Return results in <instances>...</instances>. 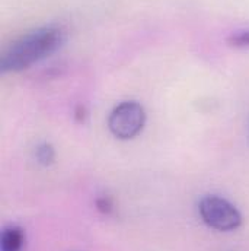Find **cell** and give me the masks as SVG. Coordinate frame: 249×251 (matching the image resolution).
Wrapping results in <instances>:
<instances>
[{
    "instance_id": "cell-5",
    "label": "cell",
    "mask_w": 249,
    "mask_h": 251,
    "mask_svg": "<svg viewBox=\"0 0 249 251\" xmlns=\"http://www.w3.org/2000/svg\"><path fill=\"white\" fill-rule=\"evenodd\" d=\"M35 156H37V159H38L40 164H43V165H50V164H53V161H54V158H56V152H54V149H53L51 145L43 143V145H40V146L37 148Z\"/></svg>"
},
{
    "instance_id": "cell-7",
    "label": "cell",
    "mask_w": 249,
    "mask_h": 251,
    "mask_svg": "<svg viewBox=\"0 0 249 251\" xmlns=\"http://www.w3.org/2000/svg\"><path fill=\"white\" fill-rule=\"evenodd\" d=\"M96 206H98V210L102 212V213H105V215H110L113 212V209H114L113 200L110 197H107V196L105 197H99L96 200Z\"/></svg>"
},
{
    "instance_id": "cell-3",
    "label": "cell",
    "mask_w": 249,
    "mask_h": 251,
    "mask_svg": "<svg viewBox=\"0 0 249 251\" xmlns=\"http://www.w3.org/2000/svg\"><path fill=\"white\" fill-rule=\"evenodd\" d=\"M146 113L144 108L134 101H125L115 107L108 119V127L111 133L118 139H133L144 127Z\"/></svg>"
},
{
    "instance_id": "cell-1",
    "label": "cell",
    "mask_w": 249,
    "mask_h": 251,
    "mask_svg": "<svg viewBox=\"0 0 249 251\" xmlns=\"http://www.w3.org/2000/svg\"><path fill=\"white\" fill-rule=\"evenodd\" d=\"M66 32L60 26L50 25L34 29L13 41L1 54L3 73L21 72L32 64L45 60L63 46Z\"/></svg>"
},
{
    "instance_id": "cell-4",
    "label": "cell",
    "mask_w": 249,
    "mask_h": 251,
    "mask_svg": "<svg viewBox=\"0 0 249 251\" xmlns=\"http://www.w3.org/2000/svg\"><path fill=\"white\" fill-rule=\"evenodd\" d=\"M25 244V235L23 231L16 226L10 225L3 229L1 232V244L0 250L1 251H22Z\"/></svg>"
},
{
    "instance_id": "cell-8",
    "label": "cell",
    "mask_w": 249,
    "mask_h": 251,
    "mask_svg": "<svg viewBox=\"0 0 249 251\" xmlns=\"http://www.w3.org/2000/svg\"><path fill=\"white\" fill-rule=\"evenodd\" d=\"M85 116H86V110L80 105V107H77V110H76V119L79 120V122H82V120H85Z\"/></svg>"
},
{
    "instance_id": "cell-2",
    "label": "cell",
    "mask_w": 249,
    "mask_h": 251,
    "mask_svg": "<svg viewBox=\"0 0 249 251\" xmlns=\"http://www.w3.org/2000/svg\"><path fill=\"white\" fill-rule=\"evenodd\" d=\"M198 212L203 221L213 229L229 232L235 231L242 224L239 210L220 196H205L198 204Z\"/></svg>"
},
{
    "instance_id": "cell-6",
    "label": "cell",
    "mask_w": 249,
    "mask_h": 251,
    "mask_svg": "<svg viewBox=\"0 0 249 251\" xmlns=\"http://www.w3.org/2000/svg\"><path fill=\"white\" fill-rule=\"evenodd\" d=\"M227 43L230 47L235 49H249V29L233 32L227 38Z\"/></svg>"
}]
</instances>
